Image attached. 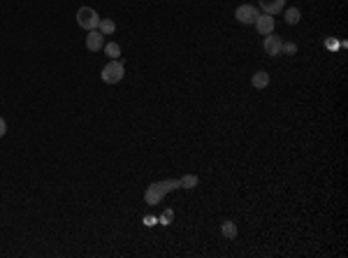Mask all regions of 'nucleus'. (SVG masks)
Wrapping results in <instances>:
<instances>
[{
	"label": "nucleus",
	"mask_w": 348,
	"mask_h": 258,
	"mask_svg": "<svg viewBox=\"0 0 348 258\" xmlns=\"http://www.w3.org/2000/svg\"><path fill=\"white\" fill-rule=\"evenodd\" d=\"M177 189H181V186H179V179L153 182V184H151V186L147 189V191H144V200H147V205H160L165 195L172 193V191H177Z\"/></svg>",
	"instance_id": "1"
},
{
	"label": "nucleus",
	"mask_w": 348,
	"mask_h": 258,
	"mask_svg": "<svg viewBox=\"0 0 348 258\" xmlns=\"http://www.w3.org/2000/svg\"><path fill=\"white\" fill-rule=\"evenodd\" d=\"M77 26L79 28H84V31H95L98 28V23H100V14L93 10V7H88V5H84V7H79L77 10Z\"/></svg>",
	"instance_id": "2"
},
{
	"label": "nucleus",
	"mask_w": 348,
	"mask_h": 258,
	"mask_svg": "<svg viewBox=\"0 0 348 258\" xmlns=\"http://www.w3.org/2000/svg\"><path fill=\"white\" fill-rule=\"evenodd\" d=\"M100 77H102L105 84H118V82L126 77V68H123V63H121L118 58H116V61H109V63L102 68Z\"/></svg>",
	"instance_id": "3"
},
{
	"label": "nucleus",
	"mask_w": 348,
	"mask_h": 258,
	"mask_svg": "<svg viewBox=\"0 0 348 258\" xmlns=\"http://www.w3.org/2000/svg\"><path fill=\"white\" fill-rule=\"evenodd\" d=\"M260 17V12H258V7L255 5H239L237 10H234V19L239 23H244V26H251V23H255V19Z\"/></svg>",
	"instance_id": "4"
},
{
	"label": "nucleus",
	"mask_w": 348,
	"mask_h": 258,
	"mask_svg": "<svg viewBox=\"0 0 348 258\" xmlns=\"http://www.w3.org/2000/svg\"><path fill=\"white\" fill-rule=\"evenodd\" d=\"M281 37H276V35H267L265 37V42H263V49H265V54L269 56V58H276V56H281Z\"/></svg>",
	"instance_id": "5"
},
{
	"label": "nucleus",
	"mask_w": 348,
	"mask_h": 258,
	"mask_svg": "<svg viewBox=\"0 0 348 258\" xmlns=\"http://www.w3.org/2000/svg\"><path fill=\"white\" fill-rule=\"evenodd\" d=\"M102 47H105V35L98 31V28H95V31H88V35H86V49H88V52H100Z\"/></svg>",
	"instance_id": "6"
},
{
	"label": "nucleus",
	"mask_w": 348,
	"mask_h": 258,
	"mask_svg": "<svg viewBox=\"0 0 348 258\" xmlns=\"http://www.w3.org/2000/svg\"><path fill=\"white\" fill-rule=\"evenodd\" d=\"M253 26L258 28L260 35H269V33H274V17H272V14H260V17L255 19Z\"/></svg>",
	"instance_id": "7"
},
{
	"label": "nucleus",
	"mask_w": 348,
	"mask_h": 258,
	"mask_svg": "<svg viewBox=\"0 0 348 258\" xmlns=\"http://www.w3.org/2000/svg\"><path fill=\"white\" fill-rule=\"evenodd\" d=\"M260 7H263L265 14H279V12L285 10V0H260Z\"/></svg>",
	"instance_id": "8"
},
{
	"label": "nucleus",
	"mask_w": 348,
	"mask_h": 258,
	"mask_svg": "<svg viewBox=\"0 0 348 258\" xmlns=\"http://www.w3.org/2000/svg\"><path fill=\"white\" fill-rule=\"evenodd\" d=\"M251 84H253V88L263 91V88L269 86V75H267L265 70H258V72H253V77H251Z\"/></svg>",
	"instance_id": "9"
},
{
	"label": "nucleus",
	"mask_w": 348,
	"mask_h": 258,
	"mask_svg": "<svg viewBox=\"0 0 348 258\" xmlns=\"http://www.w3.org/2000/svg\"><path fill=\"white\" fill-rule=\"evenodd\" d=\"M283 19L288 26H295V23L302 21V12L297 10V7H285L283 10Z\"/></svg>",
	"instance_id": "10"
},
{
	"label": "nucleus",
	"mask_w": 348,
	"mask_h": 258,
	"mask_svg": "<svg viewBox=\"0 0 348 258\" xmlns=\"http://www.w3.org/2000/svg\"><path fill=\"white\" fill-rule=\"evenodd\" d=\"M98 31L102 33L105 37H109V35H114V33H116V23L112 21V19H100V23H98Z\"/></svg>",
	"instance_id": "11"
},
{
	"label": "nucleus",
	"mask_w": 348,
	"mask_h": 258,
	"mask_svg": "<svg viewBox=\"0 0 348 258\" xmlns=\"http://www.w3.org/2000/svg\"><path fill=\"white\" fill-rule=\"evenodd\" d=\"M198 184H200V177H198V174H186V177L179 179V186L181 189H188V191H193Z\"/></svg>",
	"instance_id": "12"
},
{
	"label": "nucleus",
	"mask_w": 348,
	"mask_h": 258,
	"mask_svg": "<svg viewBox=\"0 0 348 258\" xmlns=\"http://www.w3.org/2000/svg\"><path fill=\"white\" fill-rule=\"evenodd\" d=\"M221 233H223V237H228V240H234V237H237V224H234V221H223Z\"/></svg>",
	"instance_id": "13"
},
{
	"label": "nucleus",
	"mask_w": 348,
	"mask_h": 258,
	"mask_svg": "<svg viewBox=\"0 0 348 258\" xmlns=\"http://www.w3.org/2000/svg\"><path fill=\"white\" fill-rule=\"evenodd\" d=\"M102 49H105V54L109 56V61H116V58L121 56V47H118L116 42H105Z\"/></svg>",
	"instance_id": "14"
},
{
	"label": "nucleus",
	"mask_w": 348,
	"mask_h": 258,
	"mask_svg": "<svg viewBox=\"0 0 348 258\" xmlns=\"http://www.w3.org/2000/svg\"><path fill=\"white\" fill-rule=\"evenodd\" d=\"M172 219H174V212H172V209H165V212L158 216V224L160 226H169V224H172Z\"/></svg>",
	"instance_id": "15"
},
{
	"label": "nucleus",
	"mask_w": 348,
	"mask_h": 258,
	"mask_svg": "<svg viewBox=\"0 0 348 258\" xmlns=\"http://www.w3.org/2000/svg\"><path fill=\"white\" fill-rule=\"evenodd\" d=\"M295 52H297V44L295 42H281V54L293 56Z\"/></svg>",
	"instance_id": "16"
},
{
	"label": "nucleus",
	"mask_w": 348,
	"mask_h": 258,
	"mask_svg": "<svg viewBox=\"0 0 348 258\" xmlns=\"http://www.w3.org/2000/svg\"><path fill=\"white\" fill-rule=\"evenodd\" d=\"M142 224L151 228V226H156V224H158V219H156V216H149V214H147L144 219H142Z\"/></svg>",
	"instance_id": "17"
},
{
	"label": "nucleus",
	"mask_w": 348,
	"mask_h": 258,
	"mask_svg": "<svg viewBox=\"0 0 348 258\" xmlns=\"http://www.w3.org/2000/svg\"><path fill=\"white\" fill-rule=\"evenodd\" d=\"M5 135H7V121L0 117V138H5Z\"/></svg>",
	"instance_id": "18"
},
{
	"label": "nucleus",
	"mask_w": 348,
	"mask_h": 258,
	"mask_svg": "<svg viewBox=\"0 0 348 258\" xmlns=\"http://www.w3.org/2000/svg\"><path fill=\"white\" fill-rule=\"evenodd\" d=\"M325 47L327 49H337L339 44H337V40H325Z\"/></svg>",
	"instance_id": "19"
}]
</instances>
